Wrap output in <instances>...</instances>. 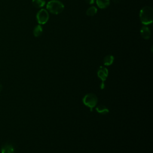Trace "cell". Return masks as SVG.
Wrapping results in <instances>:
<instances>
[{"mask_svg":"<svg viewBox=\"0 0 153 153\" xmlns=\"http://www.w3.org/2000/svg\"><path fill=\"white\" fill-rule=\"evenodd\" d=\"M139 17L142 24L145 25L151 24L153 19L152 8L149 6L143 7L140 11Z\"/></svg>","mask_w":153,"mask_h":153,"instance_id":"obj_1","label":"cell"},{"mask_svg":"<svg viewBox=\"0 0 153 153\" xmlns=\"http://www.w3.org/2000/svg\"><path fill=\"white\" fill-rule=\"evenodd\" d=\"M47 9L51 13L58 14L62 12L64 9L63 4L58 0L50 1L47 4Z\"/></svg>","mask_w":153,"mask_h":153,"instance_id":"obj_2","label":"cell"},{"mask_svg":"<svg viewBox=\"0 0 153 153\" xmlns=\"http://www.w3.org/2000/svg\"><path fill=\"white\" fill-rule=\"evenodd\" d=\"M83 103L92 111L97 103V97L93 93H88L82 98Z\"/></svg>","mask_w":153,"mask_h":153,"instance_id":"obj_3","label":"cell"},{"mask_svg":"<svg viewBox=\"0 0 153 153\" xmlns=\"http://www.w3.org/2000/svg\"><path fill=\"white\" fill-rule=\"evenodd\" d=\"M49 19L48 11L45 9H41L36 14V20L39 24L44 25L46 23Z\"/></svg>","mask_w":153,"mask_h":153,"instance_id":"obj_4","label":"cell"},{"mask_svg":"<svg viewBox=\"0 0 153 153\" xmlns=\"http://www.w3.org/2000/svg\"><path fill=\"white\" fill-rule=\"evenodd\" d=\"M97 76L100 79V80L102 81V83L100 84V88L101 89H103L105 87V84L104 82L105 81L108 75V71L107 69V68L103 67V66H100L99 67V68L97 70Z\"/></svg>","mask_w":153,"mask_h":153,"instance_id":"obj_5","label":"cell"},{"mask_svg":"<svg viewBox=\"0 0 153 153\" xmlns=\"http://www.w3.org/2000/svg\"><path fill=\"white\" fill-rule=\"evenodd\" d=\"M140 34L142 38H143L145 39H148L150 38L151 33L149 27L146 26H143L140 29Z\"/></svg>","mask_w":153,"mask_h":153,"instance_id":"obj_6","label":"cell"},{"mask_svg":"<svg viewBox=\"0 0 153 153\" xmlns=\"http://www.w3.org/2000/svg\"><path fill=\"white\" fill-rule=\"evenodd\" d=\"M96 4L100 8H106L109 5L110 0H96Z\"/></svg>","mask_w":153,"mask_h":153,"instance_id":"obj_7","label":"cell"},{"mask_svg":"<svg viewBox=\"0 0 153 153\" xmlns=\"http://www.w3.org/2000/svg\"><path fill=\"white\" fill-rule=\"evenodd\" d=\"M1 153H14V147L10 144H6L2 148Z\"/></svg>","mask_w":153,"mask_h":153,"instance_id":"obj_8","label":"cell"},{"mask_svg":"<svg viewBox=\"0 0 153 153\" xmlns=\"http://www.w3.org/2000/svg\"><path fill=\"white\" fill-rule=\"evenodd\" d=\"M114 57L112 55H107L103 59V64L105 66L111 65L114 62Z\"/></svg>","mask_w":153,"mask_h":153,"instance_id":"obj_9","label":"cell"},{"mask_svg":"<svg viewBox=\"0 0 153 153\" xmlns=\"http://www.w3.org/2000/svg\"><path fill=\"white\" fill-rule=\"evenodd\" d=\"M96 111L101 114H106L109 112V109L104 105H99L96 108Z\"/></svg>","mask_w":153,"mask_h":153,"instance_id":"obj_10","label":"cell"},{"mask_svg":"<svg viewBox=\"0 0 153 153\" xmlns=\"http://www.w3.org/2000/svg\"><path fill=\"white\" fill-rule=\"evenodd\" d=\"M97 8L94 6H91L87 9L86 11V14L88 16H93L97 13Z\"/></svg>","mask_w":153,"mask_h":153,"instance_id":"obj_11","label":"cell"},{"mask_svg":"<svg viewBox=\"0 0 153 153\" xmlns=\"http://www.w3.org/2000/svg\"><path fill=\"white\" fill-rule=\"evenodd\" d=\"M45 4V2L44 0H32L33 5L37 8L42 7L43 6H44Z\"/></svg>","mask_w":153,"mask_h":153,"instance_id":"obj_12","label":"cell"},{"mask_svg":"<svg viewBox=\"0 0 153 153\" xmlns=\"http://www.w3.org/2000/svg\"><path fill=\"white\" fill-rule=\"evenodd\" d=\"M42 32V27L40 25H37L33 29V35L35 36H39Z\"/></svg>","mask_w":153,"mask_h":153,"instance_id":"obj_13","label":"cell"},{"mask_svg":"<svg viewBox=\"0 0 153 153\" xmlns=\"http://www.w3.org/2000/svg\"><path fill=\"white\" fill-rule=\"evenodd\" d=\"M85 1L89 4H92L94 2V0H85Z\"/></svg>","mask_w":153,"mask_h":153,"instance_id":"obj_14","label":"cell"},{"mask_svg":"<svg viewBox=\"0 0 153 153\" xmlns=\"http://www.w3.org/2000/svg\"><path fill=\"white\" fill-rule=\"evenodd\" d=\"M2 86L1 84H0V91H1V90H2Z\"/></svg>","mask_w":153,"mask_h":153,"instance_id":"obj_15","label":"cell"}]
</instances>
